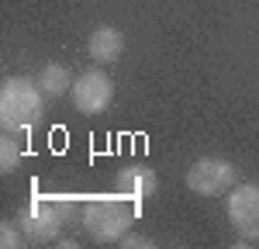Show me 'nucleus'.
Segmentation results:
<instances>
[{
  "label": "nucleus",
  "instance_id": "6e6552de",
  "mask_svg": "<svg viewBox=\"0 0 259 249\" xmlns=\"http://www.w3.org/2000/svg\"><path fill=\"white\" fill-rule=\"evenodd\" d=\"M87 52H90L94 62H114L124 52V35H121L114 24H100V28L90 31V38H87Z\"/></svg>",
  "mask_w": 259,
  "mask_h": 249
},
{
  "label": "nucleus",
  "instance_id": "39448f33",
  "mask_svg": "<svg viewBox=\"0 0 259 249\" xmlns=\"http://www.w3.org/2000/svg\"><path fill=\"white\" fill-rule=\"evenodd\" d=\"M235 166L228 163V159H214V156H207V159H197V163L187 170V187L200 194V197H218L225 190H232L235 187Z\"/></svg>",
  "mask_w": 259,
  "mask_h": 249
},
{
  "label": "nucleus",
  "instance_id": "f257e3e1",
  "mask_svg": "<svg viewBox=\"0 0 259 249\" xmlns=\"http://www.w3.org/2000/svg\"><path fill=\"white\" fill-rule=\"evenodd\" d=\"M139 201L124 197L121 190H111V194H90L80 201L83 211V228L94 242H118L121 235L132 228L135 222V211Z\"/></svg>",
  "mask_w": 259,
  "mask_h": 249
},
{
  "label": "nucleus",
  "instance_id": "9b49d317",
  "mask_svg": "<svg viewBox=\"0 0 259 249\" xmlns=\"http://www.w3.org/2000/svg\"><path fill=\"white\" fill-rule=\"evenodd\" d=\"M24 228H21V222H4L0 225V246L4 249H18V246H24Z\"/></svg>",
  "mask_w": 259,
  "mask_h": 249
},
{
  "label": "nucleus",
  "instance_id": "7ed1b4c3",
  "mask_svg": "<svg viewBox=\"0 0 259 249\" xmlns=\"http://www.w3.org/2000/svg\"><path fill=\"white\" fill-rule=\"evenodd\" d=\"M45 114V94L28 76H7L0 87V121L7 132H31Z\"/></svg>",
  "mask_w": 259,
  "mask_h": 249
},
{
  "label": "nucleus",
  "instance_id": "9d476101",
  "mask_svg": "<svg viewBox=\"0 0 259 249\" xmlns=\"http://www.w3.org/2000/svg\"><path fill=\"white\" fill-rule=\"evenodd\" d=\"M21 159H24V145L18 142V132L4 135V139H0V170H4V173H18Z\"/></svg>",
  "mask_w": 259,
  "mask_h": 249
},
{
  "label": "nucleus",
  "instance_id": "20e7f679",
  "mask_svg": "<svg viewBox=\"0 0 259 249\" xmlns=\"http://www.w3.org/2000/svg\"><path fill=\"white\" fill-rule=\"evenodd\" d=\"M228 222L242 242H259V184H239L228 190Z\"/></svg>",
  "mask_w": 259,
  "mask_h": 249
},
{
  "label": "nucleus",
  "instance_id": "f8f14e48",
  "mask_svg": "<svg viewBox=\"0 0 259 249\" xmlns=\"http://www.w3.org/2000/svg\"><path fill=\"white\" fill-rule=\"evenodd\" d=\"M118 242H121V246H152V239H145V235H128V239L121 235Z\"/></svg>",
  "mask_w": 259,
  "mask_h": 249
},
{
  "label": "nucleus",
  "instance_id": "f03ea898",
  "mask_svg": "<svg viewBox=\"0 0 259 249\" xmlns=\"http://www.w3.org/2000/svg\"><path fill=\"white\" fill-rule=\"evenodd\" d=\"M80 201L83 197L76 194H41L38 187H31V197L18 215V222L31 242H52V239H59L62 225L69 222V211Z\"/></svg>",
  "mask_w": 259,
  "mask_h": 249
},
{
  "label": "nucleus",
  "instance_id": "1a4fd4ad",
  "mask_svg": "<svg viewBox=\"0 0 259 249\" xmlns=\"http://www.w3.org/2000/svg\"><path fill=\"white\" fill-rule=\"evenodd\" d=\"M38 87L45 97H59L66 90H73V80H69V69L62 62H49L45 69L38 73Z\"/></svg>",
  "mask_w": 259,
  "mask_h": 249
},
{
  "label": "nucleus",
  "instance_id": "423d86ee",
  "mask_svg": "<svg viewBox=\"0 0 259 249\" xmlns=\"http://www.w3.org/2000/svg\"><path fill=\"white\" fill-rule=\"evenodd\" d=\"M73 107L80 111V114H100V111H107L111 101H114V83L107 73H100V69H83L80 76L73 80Z\"/></svg>",
  "mask_w": 259,
  "mask_h": 249
},
{
  "label": "nucleus",
  "instance_id": "0eeeda50",
  "mask_svg": "<svg viewBox=\"0 0 259 249\" xmlns=\"http://www.w3.org/2000/svg\"><path fill=\"white\" fill-rule=\"evenodd\" d=\"M156 187H159L156 170H152V166H142V163L124 166L118 177H114V190H121V194L132 197V201H145V197H152Z\"/></svg>",
  "mask_w": 259,
  "mask_h": 249
}]
</instances>
